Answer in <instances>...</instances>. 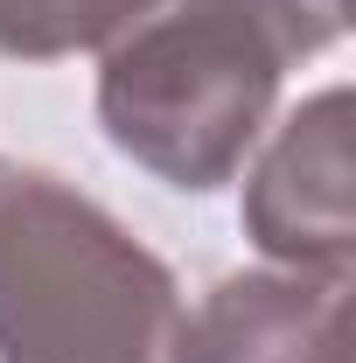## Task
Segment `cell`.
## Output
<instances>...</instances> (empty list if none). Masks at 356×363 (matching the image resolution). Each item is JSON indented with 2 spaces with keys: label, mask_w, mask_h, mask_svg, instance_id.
<instances>
[{
  "label": "cell",
  "mask_w": 356,
  "mask_h": 363,
  "mask_svg": "<svg viewBox=\"0 0 356 363\" xmlns=\"http://www.w3.org/2000/svg\"><path fill=\"white\" fill-rule=\"evenodd\" d=\"M343 28L350 0H154L98 49V126L154 182L210 196L266 140L287 70Z\"/></svg>",
  "instance_id": "6da1fadb"
},
{
  "label": "cell",
  "mask_w": 356,
  "mask_h": 363,
  "mask_svg": "<svg viewBox=\"0 0 356 363\" xmlns=\"http://www.w3.org/2000/svg\"><path fill=\"white\" fill-rule=\"evenodd\" d=\"M182 286L98 196L0 161V363H168Z\"/></svg>",
  "instance_id": "7a4b0ae2"
},
{
  "label": "cell",
  "mask_w": 356,
  "mask_h": 363,
  "mask_svg": "<svg viewBox=\"0 0 356 363\" xmlns=\"http://www.w3.org/2000/svg\"><path fill=\"white\" fill-rule=\"evenodd\" d=\"M245 175V238L272 266H308V272H350L356 259V161H350V84H328L301 98L272 126Z\"/></svg>",
  "instance_id": "3957f363"
},
{
  "label": "cell",
  "mask_w": 356,
  "mask_h": 363,
  "mask_svg": "<svg viewBox=\"0 0 356 363\" xmlns=\"http://www.w3.org/2000/svg\"><path fill=\"white\" fill-rule=\"evenodd\" d=\"M350 272L259 266L182 308L168 363H350Z\"/></svg>",
  "instance_id": "277c9868"
},
{
  "label": "cell",
  "mask_w": 356,
  "mask_h": 363,
  "mask_svg": "<svg viewBox=\"0 0 356 363\" xmlns=\"http://www.w3.org/2000/svg\"><path fill=\"white\" fill-rule=\"evenodd\" d=\"M154 0H0V56L56 63L119 43Z\"/></svg>",
  "instance_id": "5b68a950"
}]
</instances>
